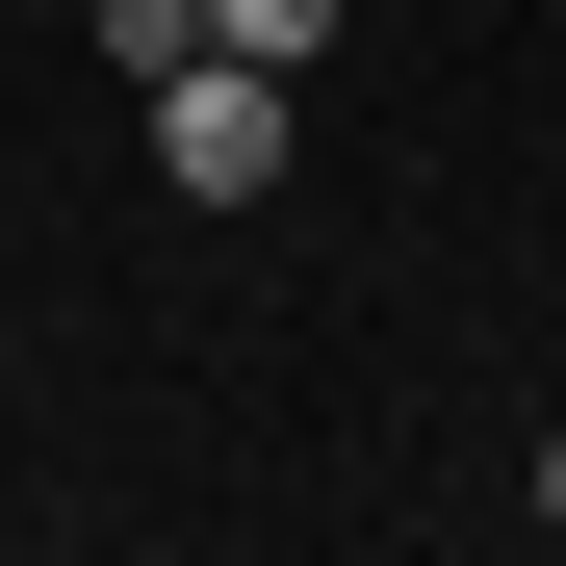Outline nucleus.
Segmentation results:
<instances>
[{
  "label": "nucleus",
  "mask_w": 566,
  "mask_h": 566,
  "mask_svg": "<svg viewBox=\"0 0 566 566\" xmlns=\"http://www.w3.org/2000/svg\"><path fill=\"white\" fill-rule=\"evenodd\" d=\"M541 515H566V438H541Z\"/></svg>",
  "instance_id": "20e7f679"
},
{
  "label": "nucleus",
  "mask_w": 566,
  "mask_h": 566,
  "mask_svg": "<svg viewBox=\"0 0 566 566\" xmlns=\"http://www.w3.org/2000/svg\"><path fill=\"white\" fill-rule=\"evenodd\" d=\"M207 52V0H104V77H180Z\"/></svg>",
  "instance_id": "7ed1b4c3"
},
{
  "label": "nucleus",
  "mask_w": 566,
  "mask_h": 566,
  "mask_svg": "<svg viewBox=\"0 0 566 566\" xmlns=\"http://www.w3.org/2000/svg\"><path fill=\"white\" fill-rule=\"evenodd\" d=\"M207 52H258V77H310V52H335V0H207Z\"/></svg>",
  "instance_id": "f03ea898"
},
{
  "label": "nucleus",
  "mask_w": 566,
  "mask_h": 566,
  "mask_svg": "<svg viewBox=\"0 0 566 566\" xmlns=\"http://www.w3.org/2000/svg\"><path fill=\"white\" fill-rule=\"evenodd\" d=\"M155 180H180V207H258V180H283V77L258 52H180L155 77Z\"/></svg>",
  "instance_id": "f257e3e1"
}]
</instances>
